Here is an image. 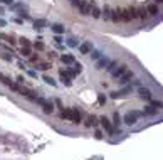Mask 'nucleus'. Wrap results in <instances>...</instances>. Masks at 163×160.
Instances as JSON below:
<instances>
[{"mask_svg":"<svg viewBox=\"0 0 163 160\" xmlns=\"http://www.w3.org/2000/svg\"><path fill=\"white\" fill-rule=\"evenodd\" d=\"M59 118L79 125V123L83 122V111H81L79 108H76V106H72V108H62L61 111H59Z\"/></svg>","mask_w":163,"mask_h":160,"instance_id":"obj_1","label":"nucleus"},{"mask_svg":"<svg viewBox=\"0 0 163 160\" xmlns=\"http://www.w3.org/2000/svg\"><path fill=\"white\" fill-rule=\"evenodd\" d=\"M10 90L15 91V93H19L20 96H24V98H27L29 101H32V103L37 99V93H35L34 90H30V88H27V86H22L20 83H14L12 86H10Z\"/></svg>","mask_w":163,"mask_h":160,"instance_id":"obj_2","label":"nucleus"},{"mask_svg":"<svg viewBox=\"0 0 163 160\" xmlns=\"http://www.w3.org/2000/svg\"><path fill=\"white\" fill-rule=\"evenodd\" d=\"M119 14V22H131L136 19V7H123L118 9Z\"/></svg>","mask_w":163,"mask_h":160,"instance_id":"obj_3","label":"nucleus"},{"mask_svg":"<svg viewBox=\"0 0 163 160\" xmlns=\"http://www.w3.org/2000/svg\"><path fill=\"white\" fill-rule=\"evenodd\" d=\"M34 103H37V105L41 106L42 111H44L45 115H51V113H54V101H51V99H45V98L37 96V99H35Z\"/></svg>","mask_w":163,"mask_h":160,"instance_id":"obj_4","label":"nucleus"},{"mask_svg":"<svg viewBox=\"0 0 163 160\" xmlns=\"http://www.w3.org/2000/svg\"><path fill=\"white\" fill-rule=\"evenodd\" d=\"M141 116H143V115H141V111H138V110H131V111H128L125 115V120H123V122H125L126 125L131 126V125H134V123H136Z\"/></svg>","mask_w":163,"mask_h":160,"instance_id":"obj_5","label":"nucleus"},{"mask_svg":"<svg viewBox=\"0 0 163 160\" xmlns=\"http://www.w3.org/2000/svg\"><path fill=\"white\" fill-rule=\"evenodd\" d=\"M99 125H101L103 128H104V130L106 131H108V133L109 135H114V133H119V128H118V130H116V128H114V125H113V123L111 122H109V120L108 118H106V116H99Z\"/></svg>","mask_w":163,"mask_h":160,"instance_id":"obj_6","label":"nucleus"},{"mask_svg":"<svg viewBox=\"0 0 163 160\" xmlns=\"http://www.w3.org/2000/svg\"><path fill=\"white\" fill-rule=\"evenodd\" d=\"M91 3H93V0H83V2H81L79 9H77V10L81 12V15H84V17H87V15H89Z\"/></svg>","mask_w":163,"mask_h":160,"instance_id":"obj_7","label":"nucleus"},{"mask_svg":"<svg viewBox=\"0 0 163 160\" xmlns=\"http://www.w3.org/2000/svg\"><path fill=\"white\" fill-rule=\"evenodd\" d=\"M138 96H140L141 99H145V101H151V99H153V94H151V91L148 90V88H143V86L138 88Z\"/></svg>","mask_w":163,"mask_h":160,"instance_id":"obj_8","label":"nucleus"},{"mask_svg":"<svg viewBox=\"0 0 163 160\" xmlns=\"http://www.w3.org/2000/svg\"><path fill=\"white\" fill-rule=\"evenodd\" d=\"M66 71H67V74H69L71 78H72V76H77V74L83 73V64H81V62H76L72 67H69V69H66Z\"/></svg>","mask_w":163,"mask_h":160,"instance_id":"obj_9","label":"nucleus"},{"mask_svg":"<svg viewBox=\"0 0 163 160\" xmlns=\"http://www.w3.org/2000/svg\"><path fill=\"white\" fill-rule=\"evenodd\" d=\"M133 78H134V73H133V71H130V69H128L126 73H123L121 76L118 78V79H119V84H126V83H130V81L133 79Z\"/></svg>","mask_w":163,"mask_h":160,"instance_id":"obj_10","label":"nucleus"},{"mask_svg":"<svg viewBox=\"0 0 163 160\" xmlns=\"http://www.w3.org/2000/svg\"><path fill=\"white\" fill-rule=\"evenodd\" d=\"M128 93H131V88H125V90H121V91H113V93H109V98H113V99H118V98H125Z\"/></svg>","mask_w":163,"mask_h":160,"instance_id":"obj_11","label":"nucleus"},{"mask_svg":"<svg viewBox=\"0 0 163 160\" xmlns=\"http://www.w3.org/2000/svg\"><path fill=\"white\" fill-rule=\"evenodd\" d=\"M91 51H93V44H91V41H86V42H83V44H79V52L81 54L87 56Z\"/></svg>","mask_w":163,"mask_h":160,"instance_id":"obj_12","label":"nucleus"},{"mask_svg":"<svg viewBox=\"0 0 163 160\" xmlns=\"http://www.w3.org/2000/svg\"><path fill=\"white\" fill-rule=\"evenodd\" d=\"M59 78H61L62 84H66V86H72V81H71V76L67 74L66 69H61L59 71Z\"/></svg>","mask_w":163,"mask_h":160,"instance_id":"obj_13","label":"nucleus"},{"mask_svg":"<svg viewBox=\"0 0 163 160\" xmlns=\"http://www.w3.org/2000/svg\"><path fill=\"white\" fill-rule=\"evenodd\" d=\"M89 15L93 17V19H101V9L96 5V2L93 0V3H91V10H89Z\"/></svg>","mask_w":163,"mask_h":160,"instance_id":"obj_14","label":"nucleus"},{"mask_svg":"<svg viewBox=\"0 0 163 160\" xmlns=\"http://www.w3.org/2000/svg\"><path fill=\"white\" fill-rule=\"evenodd\" d=\"M84 125H86L87 128H91V126H93V128H96V126L99 125V120H98V116H96V115H89V116L86 118V122H84Z\"/></svg>","mask_w":163,"mask_h":160,"instance_id":"obj_15","label":"nucleus"},{"mask_svg":"<svg viewBox=\"0 0 163 160\" xmlns=\"http://www.w3.org/2000/svg\"><path fill=\"white\" fill-rule=\"evenodd\" d=\"M126 71H128V66H126V64H121V66H116L114 69L111 71V74H113V78H119L123 73H126Z\"/></svg>","mask_w":163,"mask_h":160,"instance_id":"obj_16","label":"nucleus"},{"mask_svg":"<svg viewBox=\"0 0 163 160\" xmlns=\"http://www.w3.org/2000/svg\"><path fill=\"white\" fill-rule=\"evenodd\" d=\"M108 64H109V59H108V58H104V54H103L101 58H99L98 61H96V69H104V67L108 66Z\"/></svg>","mask_w":163,"mask_h":160,"instance_id":"obj_17","label":"nucleus"},{"mask_svg":"<svg viewBox=\"0 0 163 160\" xmlns=\"http://www.w3.org/2000/svg\"><path fill=\"white\" fill-rule=\"evenodd\" d=\"M157 113H158L157 108H153V106H145L143 111H141V115L143 116H153V115H157Z\"/></svg>","mask_w":163,"mask_h":160,"instance_id":"obj_18","label":"nucleus"},{"mask_svg":"<svg viewBox=\"0 0 163 160\" xmlns=\"http://www.w3.org/2000/svg\"><path fill=\"white\" fill-rule=\"evenodd\" d=\"M52 67V62H35V69L37 71H49Z\"/></svg>","mask_w":163,"mask_h":160,"instance_id":"obj_19","label":"nucleus"},{"mask_svg":"<svg viewBox=\"0 0 163 160\" xmlns=\"http://www.w3.org/2000/svg\"><path fill=\"white\" fill-rule=\"evenodd\" d=\"M111 12H113L111 7L104 5V9H101V17H104V20H109V19H111Z\"/></svg>","mask_w":163,"mask_h":160,"instance_id":"obj_20","label":"nucleus"},{"mask_svg":"<svg viewBox=\"0 0 163 160\" xmlns=\"http://www.w3.org/2000/svg\"><path fill=\"white\" fill-rule=\"evenodd\" d=\"M148 17V12H146V9L145 7H136V19H146Z\"/></svg>","mask_w":163,"mask_h":160,"instance_id":"obj_21","label":"nucleus"},{"mask_svg":"<svg viewBox=\"0 0 163 160\" xmlns=\"http://www.w3.org/2000/svg\"><path fill=\"white\" fill-rule=\"evenodd\" d=\"M44 27H47V22H45L44 19L34 20V29H35V30H41V29H44Z\"/></svg>","mask_w":163,"mask_h":160,"instance_id":"obj_22","label":"nucleus"},{"mask_svg":"<svg viewBox=\"0 0 163 160\" xmlns=\"http://www.w3.org/2000/svg\"><path fill=\"white\" fill-rule=\"evenodd\" d=\"M51 29H52V32H54V34H64L66 27L62 26V24H52Z\"/></svg>","mask_w":163,"mask_h":160,"instance_id":"obj_23","label":"nucleus"},{"mask_svg":"<svg viewBox=\"0 0 163 160\" xmlns=\"http://www.w3.org/2000/svg\"><path fill=\"white\" fill-rule=\"evenodd\" d=\"M0 83H2V84H5L7 88H10V86L14 84V81L10 79L9 76H5V74H2V73H0Z\"/></svg>","mask_w":163,"mask_h":160,"instance_id":"obj_24","label":"nucleus"},{"mask_svg":"<svg viewBox=\"0 0 163 160\" xmlns=\"http://www.w3.org/2000/svg\"><path fill=\"white\" fill-rule=\"evenodd\" d=\"M0 39H5V42H9V44H15V35H14V34H2V35H0Z\"/></svg>","mask_w":163,"mask_h":160,"instance_id":"obj_25","label":"nucleus"},{"mask_svg":"<svg viewBox=\"0 0 163 160\" xmlns=\"http://www.w3.org/2000/svg\"><path fill=\"white\" fill-rule=\"evenodd\" d=\"M146 12L150 14V15H157V14L160 12V9H158V5H157V3H151V5H148Z\"/></svg>","mask_w":163,"mask_h":160,"instance_id":"obj_26","label":"nucleus"},{"mask_svg":"<svg viewBox=\"0 0 163 160\" xmlns=\"http://www.w3.org/2000/svg\"><path fill=\"white\" fill-rule=\"evenodd\" d=\"M61 61L64 64H72L74 62V56L72 54H62L61 56Z\"/></svg>","mask_w":163,"mask_h":160,"instance_id":"obj_27","label":"nucleus"},{"mask_svg":"<svg viewBox=\"0 0 163 160\" xmlns=\"http://www.w3.org/2000/svg\"><path fill=\"white\" fill-rule=\"evenodd\" d=\"M113 125H114V126H118L119 128V125H121V116H119V113L118 111H114V113H113Z\"/></svg>","mask_w":163,"mask_h":160,"instance_id":"obj_28","label":"nucleus"},{"mask_svg":"<svg viewBox=\"0 0 163 160\" xmlns=\"http://www.w3.org/2000/svg\"><path fill=\"white\" fill-rule=\"evenodd\" d=\"M42 79L45 81V84H49V86H52V88H56V86H57V83H56V81L52 79L51 76H47V74H44V76H42Z\"/></svg>","mask_w":163,"mask_h":160,"instance_id":"obj_29","label":"nucleus"},{"mask_svg":"<svg viewBox=\"0 0 163 160\" xmlns=\"http://www.w3.org/2000/svg\"><path fill=\"white\" fill-rule=\"evenodd\" d=\"M89 54H91V59H93V61H98V59L103 56V52H101V51H94V49H93Z\"/></svg>","mask_w":163,"mask_h":160,"instance_id":"obj_30","label":"nucleus"},{"mask_svg":"<svg viewBox=\"0 0 163 160\" xmlns=\"http://www.w3.org/2000/svg\"><path fill=\"white\" fill-rule=\"evenodd\" d=\"M0 58L3 59V61H7V62H12V54H9V52H2V54H0Z\"/></svg>","mask_w":163,"mask_h":160,"instance_id":"obj_31","label":"nucleus"},{"mask_svg":"<svg viewBox=\"0 0 163 160\" xmlns=\"http://www.w3.org/2000/svg\"><path fill=\"white\" fill-rule=\"evenodd\" d=\"M19 41H20V44H22V47H30V46H32V44H30V41H29L27 37H20Z\"/></svg>","mask_w":163,"mask_h":160,"instance_id":"obj_32","label":"nucleus"},{"mask_svg":"<svg viewBox=\"0 0 163 160\" xmlns=\"http://www.w3.org/2000/svg\"><path fill=\"white\" fill-rule=\"evenodd\" d=\"M20 54H22L24 58H29V56L32 54V52H30V47H22L20 49Z\"/></svg>","mask_w":163,"mask_h":160,"instance_id":"obj_33","label":"nucleus"},{"mask_svg":"<svg viewBox=\"0 0 163 160\" xmlns=\"http://www.w3.org/2000/svg\"><path fill=\"white\" fill-rule=\"evenodd\" d=\"M116 66H118V62H116V61H109V64H108V66L104 67V69H106V71H109V73H111V71L114 69Z\"/></svg>","mask_w":163,"mask_h":160,"instance_id":"obj_34","label":"nucleus"},{"mask_svg":"<svg viewBox=\"0 0 163 160\" xmlns=\"http://www.w3.org/2000/svg\"><path fill=\"white\" fill-rule=\"evenodd\" d=\"M34 47L37 49V51H42V49H44V42H41V41L37 39V41L34 42Z\"/></svg>","mask_w":163,"mask_h":160,"instance_id":"obj_35","label":"nucleus"},{"mask_svg":"<svg viewBox=\"0 0 163 160\" xmlns=\"http://www.w3.org/2000/svg\"><path fill=\"white\" fill-rule=\"evenodd\" d=\"M67 46H69V47H76V46H77V41H76L74 37L67 39Z\"/></svg>","mask_w":163,"mask_h":160,"instance_id":"obj_36","label":"nucleus"},{"mask_svg":"<svg viewBox=\"0 0 163 160\" xmlns=\"http://www.w3.org/2000/svg\"><path fill=\"white\" fill-rule=\"evenodd\" d=\"M29 61L30 62H39V61H41V58H39V54H30L29 56Z\"/></svg>","mask_w":163,"mask_h":160,"instance_id":"obj_37","label":"nucleus"},{"mask_svg":"<svg viewBox=\"0 0 163 160\" xmlns=\"http://www.w3.org/2000/svg\"><path fill=\"white\" fill-rule=\"evenodd\" d=\"M98 103L99 105H106V96L104 94H98Z\"/></svg>","mask_w":163,"mask_h":160,"instance_id":"obj_38","label":"nucleus"},{"mask_svg":"<svg viewBox=\"0 0 163 160\" xmlns=\"http://www.w3.org/2000/svg\"><path fill=\"white\" fill-rule=\"evenodd\" d=\"M151 106L157 108V110H160L161 108V101H160V99H158V101H151Z\"/></svg>","mask_w":163,"mask_h":160,"instance_id":"obj_39","label":"nucleus"},{"mask_svg":"<svg viewBox=\"0 0 163 160\" xmlns=\"http://www.w3.org/2000/svg\"><path fill=\"white\" fill-rule=\"evenodd\" d=\"M54 41L57 42L59 46H61V44H62V37H61V34H56V35H54Z\"/></svg>","mask_w":163,"mask_h":160,"instance_id":"obj_40","label":"nucleus"},{"mask_svg":"<svg viewBox=\"0 0 163 160\" xmlns=\"http://www.w3.org/2000/svg\"><path fill=\"white\" fill-rule=\"evenodd\" d=\"M94 137H96L98 140H101V138H103V131L101 130H96V131H94Z\"/></svg>","mask_w":163,"mask_h":160,"instance_id":"obj_41","label":"nucleus"},{"mask_svg":"<svg viewBox=\"0 0 163 160\" xmlns=\"http://www.w3.org/2000/svg\"><path fill=\"white\" fill-rule=\"evenodd\" d=\"M14 2H15V0H0V3H3V5H12Z\"/></svg>","mask_w":163,"mask_h":160,"instance_id":"obj_42","label":"nucleus"},{"mask_svg":"<svg viewBox=\"0 0 163 160\" xmlns=\"http://www.w3.org/2000/svg\"><path fill=\"white\" fill-rule=\"evenodd\" d=\"M56 105H57V108H59V111H61L64 106H62V103H61V99H56Z\"/></svg>","mask_w":163,"mask_h":160,"instance_id":"obj_43","label":"nucleus"},{"mask_svg":"<svg viewBox=\"0 0 163 160\" xmlns=\"http://www.w3.org/2000/svg\"><path fill=\"white\" fill-rule=\"evenodd\" d=\"M47 58H49V59H51V61H52V59L56 58V52H54V51H51V52H49V54H47Z\"/></svg>","mask_w":163,"mask_h":160,"instance_id":"obj_44","label":"nucleus"},{"mask_svg":"<svg viewBox=\"0 0 163 160\" xmlns=\"http://www.w3.org/2000/svg\"><path fill=\"white\" fill-rule=\"evenodd\" d=\"M24 81H25V79H24V76H19V78H17V83L24 84Z\"/></svg>","mask_w":163,"mask_h":160,"instance_id":"obj_45","label":"nucleus"},{"mask_svg":"<svg viewBox=\"0 0 163 160\" xmlns=\"http://www.w3.org/2000/svg\"><path fill=\"white\" fill-rule=\"evenodd\" d=\"M29 76H32V78H37V73H35V71H29Z\"/></svg>","mask_w":163,"mask_h":160,"instance_id":"obj_46","label":"nucleus"},{"mask_svg":"<svg viewBox=\"0 0 163 160\" xmlns=\"http://www.w3.org/2000/svg\"><path fill=\"white\" fill-rule=\"evenodd\" d=\"M5 26H7V22H5V20L0 19V27H5Z\"/></svg>","mask_w":163,"mask_h":160,"instance_id":"obj_47","label":"nucleus"},{"mask_svg":"<svg viewBox=\"0 0 163 160\" xmlns=\"http://www.w3.org/2000/svg\"><path fill=\"white\" fill-rule=\"evenodd\" d=\"M163 2V0H157V3H161Z\"/></svg>","mask_w":163,"mask_h":160,"instance_id":"obj_48","label":"nucleus"},{"mask_svg":"<svg viewBox=\"0 0 163 160\" xmlns=\"http://www.w3.org/2000/svg\"><path fill=\"white\" fill-rule=\"evenodd\" d=\"M69 2H71V0H69Z\"/></svg>","mask_w":163,"mask_h":160,"instance_id":"obj_49","label":"nucleus"},{"mask_svg":"<svg viewBox=\"0 0 163 160\" xmlns=\"http://www.w3.org/2000/svg\"><path fill=\"white\" fill-rule=\"evenodd\" d=\"M0 35H2V34H0Z\"/></svg>","mask_w":163,"mask_h":160,"instance_id":"obj_50","label":"nucleus"}]
</instances>
